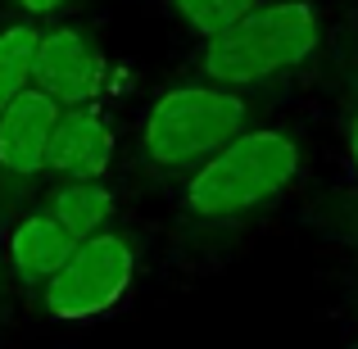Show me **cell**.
I'll return each instance as SVG.
<instances>
[{
	"mask_svg": "<svg viewBox=\"0 0 358 349\" xmlns=\"http://www.w3.org/2000/svg\"><path fill=\"white\" fill-rule=\"evenodd\" d=\"M317 41H322V23L308 0H268L227 32L204 41L200 69L213 87H259L308 64Z\"/></svg>",
	"mask_w": 358,
	"mask_h": 349,
	"instance_id": "1",
	"label": "cell"
},
{
	"mask_svg": "<svg viewBox=\"0 0 358 349\" xmlns=\"http://www.w3.org/2000/svg\"><path fill=\"white\" fill-rule=\"evenodd\" d=\"M299 155L295 136L277 127H250L231 141L227 150L200 164L186 182V209L200 218H236L259 204L277 200L290 182L299 177Z\"/></svg>",
	"mask_w": 358,
	"mask_h": 349,
	"instance_id": "2",
	"label": "cell"
},
{
	"mask_svg": "<svg viewBox=\"0 0 358 349\" xmlns=\"http://www.w3.org/2000/svg\"><path fill=\"white\" fill-rule=\"evenodd\" d=\"M250 105L231 87H173L141 118V150L155 168H200L241 136Z\"/></svg>",
	"mask_w": 358,
	"mask_h": 349,
	"instance_id": "3",
	"label": "cell"
},
{
	"mask_svg": "<svg viewBox=\"0 0 358 349\" xmlns=\"http://www.w3.org/2000/svg\"><path fill=\"white\" fill-rule=\"evenodd\" d=\"M136 277V254L118 232H96L87 241H78V250L64 259V268L45 281L41 299L55 318H100L131 290Z\"/></svg>",
	"mask_w": 358,
	"mask_h": 349,
	"instance_id": "4",
	"label": "cell"
},
{
	"mask_svg": "<svg viewBox=\"0 0 358 349\" xmlns=\"http://www.w3.org/2000/svg\"><path fill=\"white\" fill-rule=\"evenodd\" d=\"M105 64L100 50L78 32V27H45L36 41V64H32V87L45 91L59 109L96 105Z\"/></svg>",
	"mask_w": 358,
	"mask_h": 349,
	"instance_id": "5",
	"label": "cell"
},
{
	"mask_svg": "<svg viewBox=\"0 0 358 349\" xmlns=\"http://www.w3.org/2000/svg\"><path fill=\"white\" fill-rule=\"evenodd\" d=\"M64 109L45 91H23L0 114V168L14 177H36L50 168V141Z\"/></svg>",
	"mask_w": 358,
	"mask_h": 349,
	"instance_id": "6",
	"label": "cell"
},
{
	"mask_svg": "<svg viewBox=\"0 0 358 349\" xmlns=\"http://www.w3.org/2000/svg\"><path fill=\"white\" fill-rule=\"evenodd\" d=\"M114 164V131L96 105L64 109L50 141V173L64 182H100Z\"/></svg>",
	"mask_w": 358,
	"mask_h": 349,
	"instance_id": "7",
	"label": "cell"
},
{
	"mask_svg": "<svg viewBox=\"0 0 358 349\" xmlns=\"http://www.w3.org/2000/svg\"><path fill=\"white\" fill-rule=\"evenodd\" d=\"M78 250V236L64 227L50 209L41 213H27L23 222H14L9 232V263L23 281H50L55 272L64 268V259Z\"/></svg>",
	"mask_w": 358,
	"mask_h": 349,
	"instance_id": "8",
	"label": "cell"
},
{
	"mask_svg": "<svg viewBox=\"0 0 358 349\" xmlns=\"http://www.w3.org/2000/svg\"><path fill=\"white\" fill-rule=\"evenodd\" d=\"M45 209L78 236V241H87V236L105 232V222L114 218L118 204H114V191L105 182H64Z\"/></svg>",
	"mask_w": 358,
	"mask_h": 349,
	"instance_id": "9",
	"label": "cell"
},
{
	"mask_svg": "<svg viewBox=\"0 0 358 349\" xmlns=\"http://www.w3.org/2000/svg\"><path fill=\"white\" fill-rule=\"evenodd\" d=\"M36 41H41V32H36L32 23L0 27V114H5L23 91H32Z\"/></svg>",
	"mask_w": 358,
	"mask_h": 349,
	"instance_id": "10",
	"label": "cell"
},
{
	"mask_svg": "<svg viewBox=\"0 0 358 349\" xmlns=\"http://www.w3.org/2000/svg\"><path fill=\"white\" fill-rule=\"evenodd\" d=\"M168 5L177 9V18H182L195 36L209 41V36L227 32L231 23H241L250 9H259V0H168Z\"/></svg>",
	"mask_w": 358,
	"mask_h": 349,
	"instance_id": "11",
	"label": "cell"
},
{
	"mask_svg": "<svg viewBox=\"0 0 358 349\" xmlns=\"http://www.w3.org/2000/svg\"><path fill=\"white\" fill-rule=\"evenodd\" d=\"M18 5L32 18H50V14H59V9H69V0H18Z\"/></svg>",
	"mask_w": 358,
	"mask_h": 349,
	"instance_id": "12",
	"label": "cell"
},
{
	"mask_svg": "<svg viewBox=\"0 0 358 349\" xmlns=\"http://www.w3.org/2000/svg\"><path fill=\"white\" fill-rule=\"evenodd\" d=\"M345 150H350V168H354V177H358V114L350 118V131H345Z\"/></svg>",
	"mask_w": 358,
	"mask_h": 349,
	"instance_id": "13",
	"label": "cell"
}]
</instances>
